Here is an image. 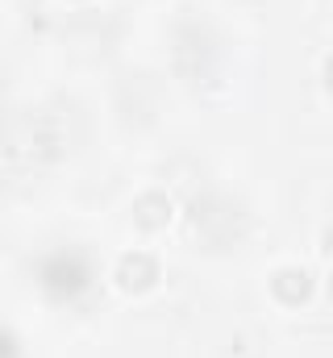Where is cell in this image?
I'll return each instance as SVG.
<instances>
[{
    "instance_id": "cell-5",
    "label": "cell",
    "mask_w": 333,
    "mask_h": 358,
    "mask_svg": "<svg viewBox=\"0 0 333 358\" xmlns=\"http://www.w3.org/2000/svg\"><path fill=\"white\" fill-rule=\"evenodd\" d=\"M271 292H275L283 304H300V300H309V292H313V275L304 267H283V271H275Z\"/></svg>"
},
{
    "instance_id": "cell-8",
    "label": "cell",
    "mask_w": 333,
    "mask_h": 358,
    "mask_svg": "<svg viewBox=\"0 0 333 358\" xmlns=\"http://www.w3.org/2000/svg\"><path fill=\"white\" fill-rule=\"evenodd\" d=\"M325 255L333 259V229H325Z\"/></svg>"
},
{
    "instance_id": "cell-6",
    "label": "cell",
    "mask_w": 333,
    "mask_h": 358,
    "mask_svg": "<svg viewBox=\"0 0 333 358\" xmlns=\"http://www.w3.org/2000/svg\"><path fill=\"white\" fill-rule=\"evenodd\" d=\"M117 279H121V287L142 292V287H150V283L159 279V263H155L150 255H125L121 267H117Z\"/></svg>"
},
{
    "instance_id": "cell-9",
    "label": "cell",
    "mask_w": 333,
    "mask_h": 358,
    "mask_svg": "<svg viewBox=\"0 0 333 358\" xmlns=\"http://www.w3.org/2000/svg\"><path fill=\"white\" fill-rule=\"evenodd\" d=\"M325 84H330V92H333V59L325 63Z\"/></svg>"
},
{
    "instance_id": "cell-4",
    "label": "cell",
    "mask_w": 333,
    "mask_h": 358,
    "mask_svg": "<svg viewBox=\"0 0 333 358\" xmlns=\"http://www.w3.org/2000/svg\"><path fill=\"white\" fill-rule=\"evenodd\" d=\"M87 279H92V271L83 263V255H76V250H59V255L42 259V267H38L42 292L55 296V300H76L87 287Z\"/></svg>"
},
{
    "instance_id": "cell-7",
    "label": "cell",
    "mask_w": 333,
    "mask_h": 358,
    "mask_svg": "<svg viewBox=\"0 0 333 358\" xmlns=\"http://www.w3.org/2000/svg\"><path fill=\"white\" fill-rule=\"evenodd\" d=\"M166 217H171V200L159 196V192H146V196L134 200V221L142 229H159V225H166Z\"/></svg>"
},
{
    "instance_id": "cell-3",
    "label": "cell",
    "mask_w": 333,
    "mask_h": 358,
    "mask_svg": "<svg viewBox=\"0 0 333 358\" xmlns=\"http://www.w3.org/2000/svg\"><path fill=\"white\" fill-rule=\"evenodd\" d=\"M213 63H217V34L208 29V21L183 17L175 25V71L187 84H200L213 76Z\"/></svg>"
},
{
    "instance_id": "cell-2",
    "label": "cell",
    "mask_w": 333,
    "mask_h": 358,
    "mask_svg": "<svg viewBox=\"0 0 333 358\" xmlns=\"http://www.w3.org/2000/svg\"><path fill=\"white\" fill-rule=\"evenodd\" d=\"M67 150V129L59 121V113L50 108H29L13 121L8 129V163H55Z\"/></svg>"
},
{
    "instance_id": "cell-1",
    "label": "cell",
    "mask_w": 333,
    "mask_h": 358,
    "mask_svg": "<svg viewBox=\"0 0 333 358\" xmlns=\"http://www.w3.org/2000/svg\"><path fill=\"white\" fill-rule=\"evenodd\" d=\"M187 225H192V238L208 250H229L246 238V208L225 196V192H204L192 200V213H187Z\"/></svg>"
}]
</instances>
